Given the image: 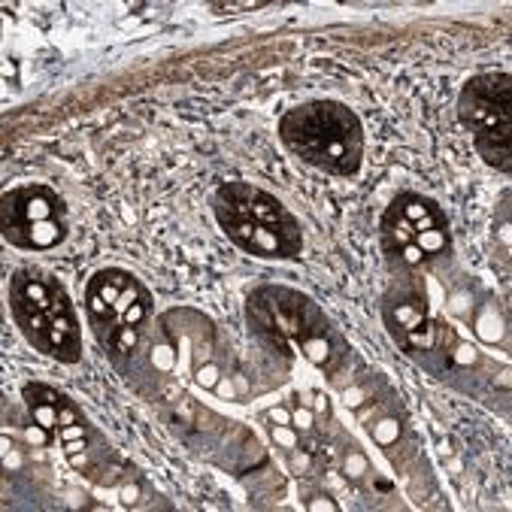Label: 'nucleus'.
<instances>
[{"label":"nucleus","mask_w":512,"mask_h":512,"mask_svg":"<svg viewBox=\"0 0 512 512\" xmlns=\"http://www.w3.org/2000/svg\"><path fill=\"white\" fill-rule=\"evenodd\" d=\"M22 397L31 413V422L46 434V440H58L67 446L73 440L88 437V422L79 413V406L58 388L46 382H28L22 388Z\"/></svg>","instance_id":"obj_10"},{"label":"nucleus","mask_w":512,"mask_h":512,"mask_svg":"<svg viewBox=\"0 0 512 512\" xmlns=\"http://www.w3.org/2000/svg\"><path fill=\"white\" fill-rule=\"evenodd\" d=\"M85 313L94 340L110 358H128L155 313L152 291L122 267L97 270L85 285Z\"/></svg>","instance_id":"obj_5"},{"label":"nucleus","mask_w":512,"mask_h":512,"mask_svg":"<svg viewBox=\"0 0 512 512\" xmlns=\"http://www.w3.org/2000/svg\"><path fill=\"white\" fill-rule=\"evenodd\" d=\"M382 322L391 340L406 352H431L437 325L428 310V294L416 279H400L382 294Z\"/></svg>","instance_id":"obj_9"},{"label":"nucleus","mask_w":512,"mask_h":512,"mask_svg":"<svg viewBox=\"0 0 512 512\" xmlns=\"http://www.w3.org/2000/svg\"><path fill=\"white\" fill-rule=\"evenodd\" d=\"M379 243L385 258L413 270L443 258L452 249L449 216L440 203L419 191H400L379 222Z\"/></svg>","instance_id":"obj_6"},{"label":"nucleus","mask_w":512,"mask_h":512,"mask_svg":"<svg viewBox=\"0 0 512 512\" xmlns=\"http://www.w3.org/2000/svg\"><path fill=\"white\" fill-rule=\"evenodd\" d=\"M213 213L225 237L252 258L294 261L303 252V228L270 191L252 182H225L213 194Z\"/></svg>","instance_id":"obj_2"},{"label":"nucleus","mask_w":512,"mask_h":512,"mask_svg":"<svg viewBox=\"0 0 512 512\" xmlns=\"http://www.w3.org/2000/svg\"><path fill=\"white\" fill-rule=\"evenodd\" d=\"M246 322L255 337L279 355L306 358L325 373H337L349 346L322 306L288 285H261L246 297Z\"/></svg>","instance_id":"obj_1"},{"label":"nucleus","mask_w":512,"mask_h":512,"mask_svg":"<svg viewBox=\"0 0 512 512\" xmlns=\"http://www.w3.org/2000/svg\"><path fill=\"white\" fill-rule=\"evenodd\" d=\"M264 0H231V4H210V13L216 16H228V13H255L264 10Z\"/></svg>","instance_id":"obj_11"},{"label":"nucleus","mask_w":512,"mask_h":512,"mask_svg":"<svg viewBox=\"0 0 512 512\" xmlns=\"http://www.w3.org/2000/svg\"><path fill=\"white\" fill-rule=\"evenodd\" d=\"M458 119L473 134L479 158L500 170H512L509 140H512V76L506 70H491L470 76L458 94Z\"/></svg>","instance_id":"obj_7"},{"label":"nucleus","mask_w":512,"mask_h":512,"mask_svg":"<svg viewBox=\"0 0 512 512\" xmlns=\"http://www.w3.org/2000/svg\"><path fill=\"white\" fill-rule=\"evenodd\" d=\"M276 134L303 164L331 176H355L364 161V125L340 100H306L282 113Z\"/></svg>","instance_id":"obj_3"},{"label":"nucleus","mask_w":512,"mask_h":512,"mask_svg":"<svg viewBox=\"0 0 512 512\" xmlns=\"http://www.w3.org/2000/svg\"><path fill=\"white\" fill-rule=\"evenodd\" d=\"M0 234L13 249L49 252L70 234L64 197L40 182L7 188L0 197Z\"/></svg>","instance_id":"obj_8"},{"label":"nucleus","mask_w":512,"mask_h":512,"mask_svg":"<svg viewBox=\"0 0 512 512\" xmlns=\"http://www.w3.org/2000/svg\"><path fill=\"white\" fill-rule=\"evenodd\" d=\"M10 313L22 337L61 364L82 358V325L76 306L58 276L40 267H22L10 279Z\"/></svg>","instance_id":"obj_4"}]
</instances>
